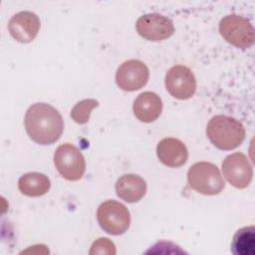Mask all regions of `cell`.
<instances>
[{"label":"cell","mask_w":255,"mask_h":255,"mask_svg":"<svg viewBox=\"0 0 255 255\" xmlns=\"http://www.w3.org/2000/svg\"><path fill=\"white\" fill-rule=\"evenodd\" d=\"M135 28L139 36L152 42L163 41L174 33L172 21L158 13H149L140 16L136 21Z\"/></svg>","instance_id":"cell-9"},{"label":"cell","mask_w":255,"mask_h":255,"mask_svg":"<svg viewBox=\"0 0 255 255\" xmlns=\"http://www.w3.org/2000/svg\"><path fill=\"white\" fill-rule=\"evenodd\" d=\"M132 111L135 118L142 123H152L158 119L162 111L160 97L153 92L139 94L133 102Z\"/></svg>","instance_id":"cell-13"},{"label":"cell","mask_w":255,"mask_h":255,"mask_svg":"<svg viewBox=\"0 0 255 255\" xmlns=\"http://www.w3.org/2000/svg\"><path fill=\"white\" fill-rule=\"evenodd\" d=\"M24 124L29 137L42 145L56 142L64 129L63 118L59 111L46 103L30 106L26 112Z\"/></svg>","instance_id":"cell-1"},{"label":"cell","mask_w":255,"mask_h":255,"mask_svg":"<svg viewBox=\"0 0 255 255\" xmlns=\"http://www.w3.org/2000/svg\"><path fill=\"white\" fill-rule=\"evenodd\" d=\"M165 88L175 99H190L196 91V80L192 71L183 65L172 66L165 75Z\"/></svg>","instance_id":"cell-7"},{"label":"cell","mask_w":255,"mask_h":255,"mask_svg":"<svg viewBox=\"0 0 255 255\" xmlns=\"http://www.w3.org/2000/svg\"><path fill=\"white\" fill-rule=\"evenodd\" d=\"M156 154L161 163L168 167H179L188 158L186 145L175 137H164L156 146Z\"/></svg>","instance_id":"cell-12"},{"label":"cell","mask_w":255,"mask_h":255,"mask_svg":"<svg viewBox=\"0 0 255 255\" xmlns=\"http://www.w3.org/2000/svg\"><path fill=\"white\" fill-rule=\"evenodd\" d=\"M40 19L31 11H21L13 15L8 23L11 36L20 43H30L40 30Z\"/></svg>","instance_id":"cell-11"},{"label":"cell","mask_w":255,"mask_h":255,"mask_svg":"<svg viewBox=\"0 0 255 255\" xmlns=\"http://www.w3.org/2000/svg\"><path fill=\"white\" fill-rule=\"evenodd\" d=\"M231 252L235 255H254L255 253V228L245 226L233 236Z\"/></svg>","instance_id":"cell-16"},{"label":"cell","mask_w":255,"mask_h":255,"mask_svg":"<svg viewBox=\"0 0 255 255\" xmlns=\"http://www.w3.org/2000/svg\"><path fill=\"white\" fill-rule=\"evenodd\" d=\"M50 178L40 172L25 173L18 180V188L21 193L30 197L42 196L50 190Z\"/></svg>","instance_id":"cell-15"},{"label":"cell","mask_w":255,"mask_h":255,"mask_svg":"<svg viewBox=\"0 0 255 255\" xmlns=\"http://www.w3.org/2000/svg\"><path fill=\"white\" fill-rule=\"evenodd\" d=\"M99 106V102L94 99H85L77 103L71 111V118L80 125L87 124L92 111Z\"/></svg>","instance_id":"cell-17"},{"label":"cell","mask_w":255,"mask_h":255,"mask_svg":"<svg viewBox=\"0 0 255 255\" xmlns=\"http://www.w3.org/2000/svg\"><path fill=\"white\" fill-rule=\"evenodd\" d=\"M54 164L58 172L69 181L81 179L86 170L83 153L77 146L69 142L57 147L54 153Z\"/></svg>","instance_id":"cell-6"},{"label":"cell","mask_w":255,"mask_h":255,"mask_svg":"<svg viewBox=\"0 0 255 255\" xmlns=\"http://www.w3.org/2000/svg\"><path fill=\"white\" fill-rule=\"evenodd\" d=\"M187 180L191 188L205 195H215L225 186L218 167L207 161L195 162L187 171Z\"/></svg>","instance_id":"cell-3"},{"label":"cell","mask_w":255,"mask_h":255,"mask_svg":"<svg viewBox=\"0 0 255 255\" xmlns=\"http://www.w3.org/2000/svg\"><path fill=\"white\" fill-rule=\"evenodd\" d=\"M117 195L126 202L134 203L139 201L146 192V182L144 179L133 173L122 175L116 182Z\"/></svg>","instance_id":"cell-14"},{"label":"cell","mask_w":255,"mask_h":255,"mask_svg":"<svg viewBox=\"0 0 255 255\" xmlns=\"http://www.w3.org/2000/svg\"><path fill=\"white\" fill-rule=\"evenodd\" d=\"M116 246L109 238H99L90 250V254H116Z\"/></svg>","instance_id":"cell-18"},{"label":"cell","mask_w":255,"mask_h":255,"mask_svg":"<svg viewBox=\"0 0 255 255\" xmlns=\"http://www.w3.org/2000/svg\"><path fill=\"white\" fill-rule=\"evenodd\" d=\"M206 134L210 142L218 149L231 150L243 142L245 128L239 121L232 117L216 115L208 122Z\"/></svg>","instance_id":"cell-2"},{"label":"cell","mask_w":255,"mask_h":255,"mask_svg":"<svg viewBox=\"0 0 255 255\" xmlns=\"http://www.w3.org/2000/svg\"><path fill=\"white\" fill-rule=\"evenodd\" d=\"M219 32L226 42L247 49L254 43V28L245 17L232 14L223 17L219 22Z\"/></svg>","instance_id":"cell-4"},{"label":"cell","mask_w":255,"mask_h":255,"mask_svg":"<svg viewBox=\"0 0 255 255\" xmlns=\"http://www.w3.org/2000/svg\"><path fill=\"white\" fill-rule=\"evenodd\" d=\"M222 172L226 180L236 188H246L253 177V168L242 152L227 155L222 161Z\"/></svg>","instance_id":"cell-8"},{"label":"cell","mask_w":255,"mask_h":255,"mask_svg":"<svg viewBox=\"0 0 255 255\" xmlns=\"http://www.w3.org/2000/svg\"><path fill=\"white\" fill-rule=\"evenodd\" d=\"M149 71L146 65L135 59L124 62L117 70L116 83L124 91L133 92L141 89L148 81Z\"/></svg>","instance_id":"cell-10"},{"label":"cell","mask_w":255,"mask_h":255,"mask_svg":"<svg viewBox=\"0 0 255 255\" xmlns=\"http://www.w3.org/2000/svg\"><path fill=\"white\" fill-rule=\"evenodd\" d=\"M97 220L101 228L111 235H121L130 225L128 209L116 200H107L99 206Z\"/></svg>","instance_id":"cell-5"}]
</instances>
